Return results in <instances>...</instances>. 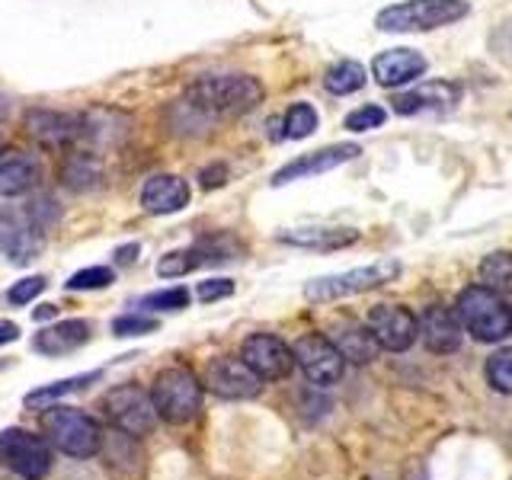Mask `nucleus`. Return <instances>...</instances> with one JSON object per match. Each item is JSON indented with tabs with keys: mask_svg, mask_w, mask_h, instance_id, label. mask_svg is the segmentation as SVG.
Wrapping results in <instances>:
<instances>
[{
	"mask_svg": "<svg viewBox=\"0 0 512 480\" xmlns=\"http://www.w3.org/2000/svg\"><path fill=\"white\" fill-rule=\"evenodd\" d=\"M151 400L160 420L183 426L189 420H196L202 410V384L189 368H167V372H160L154 378Z\"/></svg>",
	"mask_w": 512,
	"mask_h": 480,
	"instance_id": "5",
	"label": "nucleus"
},
{
	"mask_svg": "<svg viewBox=\"0 0 512 480\" xmlns=\"http://www.w3.org/2000/svg\"><path fill=\"white\" fill-rule=\"evenodd\" d=\"M368 330L375 333L381 349L388 352H404L416 343L420 336V320L407 311L404 304H378L368 311Z\"/></svg>",
	"mask_w": 512,
	"mask_h": 480,
	"instance_id": "12",
	"label": "nucleus"
},
{
	"mask_svg": "<svg viewBox=\"0 0 512 480\" xmlns=\"http://www.w3.org/2000/svg\"><path fill=\"white\" fill-rule=\"evenodd\" d=\"M154 327H157L154 317L125 314V317H116V324H112V333H116V336H141V333H151Z\"/></svg>",
	"mask_w": 512,
	"mask_h": 480,
	"instance_id": "36",
	"label": "nucleus"
},
{
	"mask_svg": "<svg viewBox=\"0 0 512 480\" xmlns=\"http://www.w3.org/2000/svg\"><path fill=\"white\" fill-rule=\"evenodd\" d=\"M103 413H106V420L112 426L122 429L125 436H132V439L151 436L157 420H160L151 394L135 388V384H122V388H112L103 397Z\"/></svg>",
	"mask_w": 512,
	"mask_h": 480,
	"instance_id": "7",
	"label": "nucleus"
},
{
	"mask_svg": "<svg viewBox=\"0 0 512 480\" xmlns=\"http://www.w3.org/2000/svg\"><path fill=\"white\" fill-rule=\"evenodd\" d=\"M132 260H138V244H128V247H119V250H116V263H119V266L132 263Z\"/></svg>",
	"mask_w": 512,
	"mask_h": 480,
	"instance_id": "40",
	"label": "nucleus"
},
{
	"mask_svg": "<svg viewBox=\"0 0 512 480\" xmlns=\"http://www.w3.org/2000/svg\"><path fill=\"white\" fill-rule=\"evenodd\" d=\"M0 148H4V135H0Z\"/></svg>",
	"mask_w": 512,
	"mask_h": 480,
	"instance_id": "43",
	"label": "nucleus"
},
{
	"mask_svg": "<svg viewBox=\"0 0 512 480\" xmlns=\"http://www.w3.org/2000/svg\"><path fill=\"white\" fill-rule=\"evenodd\" d=\"M45 292V276H32V279H20L10 292H7V301L16 304V308H23L32 298H39Z\"/></svg>",
	"mask_w": 512,
	"mask_h": 480,
	"instance_id": "35",
	"label": "nucleus"
},
{
	"mask_svg": "<svg viewBox=\"0 0 512 480\" xmlns=\"http://www.w3.org/2000/svg\"><path fill=\"white\" fill-rule=\"evenodd\" d=\"M461 90L448 80H429V84L416 87L410 93H400L394 100L397 116H416V112H432V109H452L458 103Z\"/></svg>",
	"mask_w": 512,
	"mask_h": 480,
	"instance_id": "21",
	"label": "nucleus"
},
{
	"mask_svg": "<svg viewBox=\"0 0 512 480\" xmlns=\"http://www.w3.org/2000/svg\"><path fill=\"white\" fill-rule=\"evenodd\" d=\"M16 336H20V327H16L13 320H0V346H4V343H13Z\"/></svg>",
	"mask_w": 512,
	"mask_h": 480,
	"instance_id": "39",
	"label": "nucleus"
},
{
	"mask_svg": "<svg viewBox=\"0 0 512 480\" xmlns=\"http://www.w3.org/2000/svg\"><path fill=\"white\" fill-rule=\"evenodd\" d=\"M42 164L39 157L26 151H7L0 154V196H26L39 186Z\"/></svg>",
	"mask_w": 512,
	"mask_h": 480,
	"instance_id": "18",
	"label": "nucleus"
},
{
	"mask_svg": "<svg viewBox=\"0 0 512 480\" xmlns=\"http://www.w3.org/2000/svg\"><path fill=\"white\" fill-rule=\"evenodd\" d=\"M186 100L208 119H234L263 103V84L250 74H205L186 87Z\"/></svg>",
	"mask_w": 512,
	"mask_h": 480,
	"instance_id": "1",
	"label": "nucleus"
},
{
	"mask_svg": "<svg viewBox=\"0 0 512 480\" xmlns=\"http://www.w3.org/2000/svg\"><path fill=\"white\" fill-rule=\"evenodd\" d=\"M141 205H144V212H151V215L183 212V208L189 205V183L183 180V176L157 173L141 186Z\"/></svg>",
	"mask_w": 512,
	"mask_h": 480,
	"instance_id": "17",
	"label": "nucleus"
},
{
	"mask_svg": "<svg viewBox=\"0 0 512 480\" xmlns=\"http://www.w3.org/2000/svg\"><path fill=\"white\" fill-rule=\"evenodd\" d=\"M77 128H80V116H71V112H55V109L26 112V132L42 151L52 154L68 151L71 144H77Z\"/></svg>",
	"mask_w": 512,
	"mask_h": 480,
	"instance_id": "14",
	"label": "nucleus"
},
{
	"mask_svg": "<svg viewBox=\"0 0 512 480\" xmlns=\"http://www.w3.org/2000/svg\"><path fill=\"white\" fill-rule=\"evenodd\" d=\"M42 432L58 452L71 458H93L103 445L100 423L74 407H48L42 416Z\"/></svg>",
	"mask_w": 512,
	"mask_h": 480,
	"instance_id": "4",
	"label": "nucleus"
},
{
	"mask_svg": "<svg viewBox=\"0 0 512 480\" xmlns=\"http://www.w3.org/2000/svg\"><path fill=\"white\" fill-rule=\"evenodd\" d=\"M205 384L212 388V394H218L224 400H250L260 394L263 378L256 375L244 359L224 356L205 368Z\"/></svg>",
	"mask_w": 512,
	"mask_h": 480,
	"instance_id": "13",
	"label": "nucleus"
},
{
	"mask_svg": "<svg viewBox=\"0 0 512 480\" xmlns=\"http://www.w3.org/2000/svg\"><path fill=\"white\" fill-rule=\"evenodd\" d=\"M205 260H208V256H205V250H202V247L173 250V253H167V256H160V263H157V276H160V279H180V276H186V272L199 269Z\"/></svg>",
	"mask_w": 512,
	"mask_h": 480,
	"instance_id": "29",
	"label": "nucleus"
},
{
	"mask_svg": "<svg viewBox=\"0 0 512 480\" xmlns=\"http://www.w3.org/2000/svg\"><path fill=\"white\" fill-rule=\"evenodd\" d=\"M90 340V324L87 320H61L55 327H45L36 333V352L42 356H64V352H74Z\"/></svg>",
	"mask_w": 512,
	"mask_h": 480,
	"instance_id": "23",
	"label": "nucleus"
},
{
	"mask_svg": "<svg viewBox=\"0 0 512 480\" xmlns=\"http://www.w3.org/2000/svg\"><path fill=\"white\" fill-rule=\"evenodd\" d=\"M420 340L426 343L429 352L436 356H448L461 346V320L452 308L445 304H432L420 317Z\"/></svg>",
	"mask_w": 512,
	"mask_h": 480,
	"instance_id": "16",
	"label": "nucleus"
},
{
	"mask_svg": "<svg viewBox=\"0 0 512 480\" xmlns=\"http://www.w3.org/2000/svg\"><path fill=\"white\" fill-rule=\"evenodd\" d=\"M282 244L304 247V250H343L349 244H356L359 231L352 228H298V231H285L279 234Z\"/></svg>",
	"mask_w": 512,
	"mask_h": 480,
	"instance_id": "24",
	"label": "nucleus"
},
{
	"mask_svg": "<svg viewBox=\"0 0 512 480\" xmlns=\"http://www.w3.org/2000/svg\"><path fill=\"white\" fill-rule=\"evenodd\" d=\"M352 157H359V144H330L324 151H311V154L292 160V164H285L276 176H272V186H285L295 180H308V176H320L327 170L349 164Z\"/></svg>",
	"mask_w": 512,
	"mask_h": 480,
	"instance_id": "15",
	"label": "nucleus"
},
{
	"mask_svg": "<svg viewBox=\"0 0 512 480\" xmlns=\"http://www.w3.org/2000/svg\"><path fill=\"white\" fill-rule=\"evenodd\" d=\"M0 458L26 480H42L52 471V448L45 445V439L32 436L26 429L0 432Z\"/></svg>",
	"mask_w": 512,
	"mask_h": 480,
	"instance_id": "9",
	"label": "nucleus"
},
{
	"mask_svg": "<svg viewBox=\"0 0 512 480\" xmlns=\"http://www.w3.org/2000/svg\"><path fill=\"white\" fill-rule=\"evenodd\" d=\"M324 87L336 96H346V93H356L365 87V68L359 61H340L324 74Z\"/></svg>",
	"mask_w": 512,
	"mask_h": 480,
	"instance_id": "28",
	"label": "nucleus"
},
{
	"mask_svg": "<svg viewBox=\"0 0 512 480\" xmlns=\"http://www.w3.org/2000/svg\"><path fill=\"white\" fill-rule=\"evenodd\" d=\"M7 112H10V96H7V93H0V119H4Z\"/></svg>",
	"mask_w": 512,
	"mask_h": 480,
	"instance_id": "42",
	"label": "nucleus"
},
{
	"mask_svg": "<svg viewBox=\"0 0 512 480\" xmlns=\"http://www.w3.org/2000/svg\"><path fill=\"white\" fill-rule=\"evenodd\" d=\"M112 282H116V272L109 266H87V269L74 272L68 279V288L71 292H93V288H109Z\"/></svg>",
	"mask_w": 512,
	"mask_h": 480,
	"instance_id": "32",
	"label": "nucleus"
},
{
	"mask_svg": "<svg viewBox=\"0 0 512 480\" xmlns=\"http://www.w3.org/2000/svg\"><path fill=\"white\" fill-rule=\"evenodd\" d=\"M189 304V292L183 285H176V288H164V292H154L141 301V308H148V311H183Z\"/></svg>",
	"mask_w": 512,
	"mask_h": 480,
	"instance_id": "33",
	"label": "nucleus"
},
{
	"mask_svg": "<svg viewBox=\"0 0 512 480\" xmlns=\"http://www.w3.org/2000/svg\"><path fill=\"white\" fill-rule=\"evenodd\" d=\"M333 346L343 352V359L352 362V365H368V362H375L378 356V340H375V333L362 327V324H343L340 330L333 333Z\"/></svg>",
	"mask_w": 512,
	"mask_h": 480,
	"instance_id": "25",
	"label": "nucleus"
},
{
	"mask_svg": "<svg viewBox=\"0 0 512 480\" xmlns=\"http://www.w3.org/2000/svg\"><path fill=\"white\" fill-rule=\"evenodd\" d=\"M45 247V228L29 208H0V253L10 263L26 266Z\"/></svg>",
	"mask_w": 512,
	"mask_h": 480,
	"instance_id": "8",
	"label": "nucleus"
},
{
	"mask_svg": "<svg viewBox=\"0 0 512 480\" xmlns=\"http://www.w3.org/2000/svg\"><path fill=\"white\" fill-rule=\"evenodd\" d=\"M295 352V365H301V372L308 375L314 384H336L346 372V359L343 352L327 340L324 333H308L292 346Z\"/></svg>",
	"mask_w": 512,
	"mask_h": 480,
	"instance_id": "10",
	"label": "nucleus"
},
{
	"mask_svg": "<svg viewBox=\"0 0 512 480\" xmlns=\"http://www.w3.org/2000/svg\"><path fill=\"white\" fill-rule=\"evenodd\" d=\"M384 125V109L381 106H362L356 112L346 116V128L349 132H372V128Z\"/></svg>",
	"mask_w": 512,
	"mask_h": 480,
	"instance_id": "34",
	"label": "nucleus"
},
{
	"mask_svg": "<svg viewBox=\"0 0 512 480\" xmlns=\"http://www.w3.org/2000/svg\"><path fill=\"white\" fill-rule=\"evenodd\" d=\"M240 359H244L263 381H282L292 375V368H295L292 346H285L279 336H272V333L247 336L244 349H240Z\"/></svg>",
	"mask_w": 512,
	"mask_h": 480,
	"instance_id": "11",
	"label": "nucleus"
},
{
	"mask_svg": "<svg viewBox=\"0 0 512 480\" xmlns=\"http://www.w3.org/2000/svg\"><path fill=\"white\" fill-rule=\"evenodd\" d=\"M372 71L381 87H404L420 74H426V58L413 52V48H391V52L375 58Z\"/></svg>",
	"mask_w": 512,
	"mask_h": 480,
	"instance_id": "20",
	"label": "nucleus"
},
{
	"mask_svg": "<svg viewBox=\"0 0 512 480\" xmlns=\"http://www.w3.org/2000/svg\"><path fill=\"white\" fill-rule=\"evenodd\" d=\"M282 128H285V138H308L317 132V112L311 103H295L292 109L285 112L282 119Z\"/></svg>",
	"mask_w": 512,
	"mask_h": 480,
	"instance_id": "30",
	"label": "nucleus"
},
{
	"mask_svg": "<svg viewBox=\"0 0 512 480\" xmlns=\"http://www.w3.org/2000/svg\"><path fill=\"white\" fill-rule=\"evenodd\" d=\"M487 384L500 394H512V349H500L487 359Z\"/></svg>",
	"mask_w": 512,
	"mask_h": 480,
	"instance_id": "31",
	"label": "nucleus"
},
{
	"mask_svg": "<svg viewBox=\"0 0 512 480\" xmlns=\"http://www.w3.org/2000/svg\"><path fill=\"white\" fill-rule=\"evenodd\" d=\"M480 285H487L500 295H512V253H490L480 263Z\"/></svg>",
	"mask_w": 512,
	"mask_h": 480,
	"instance_id": "27",
	"label": "nucleus"
},
{
	"mask_svg": "<svg viewBox=\"0 0 512 480\" xmlns=\"http://www.w3.org/2000/svg\"><path fill=\"white\" fill-rule=\"evenodd\" d=\"M468 10V0H404V4L384 7L375 26L384 32H429L458 23Z\"/></svg>",
	"mask_w": 512,
	"mask_h": 480,
	"instance_id": "3",
	"label": "nucleus"
},
{
	"mask_svg": "<svg viewBox=\"0 0 512 480\" xmlns=\"http://www.w3.org/2000/svg\"><path fill=\"white\" fill-rule=\"evenodd\" d=\"M125 132H128V119L122 116V112L90 109V112L80 116L77 144H90V151L93 148H106V144H116Z\"/></svg>",
	"mask_w": 512,
	"mask_h": 480,
	"instance_id": "22",
	"label": "nucleus"
},
{
	"mask_svg": "<svg viewBox=\"0 0 512 480\" xmlns=\"http://www.w3.org/2000/svg\"><path fill=\"white\" fill-rule=\"evenodd\" d=\"M199 180H202V186H205V189H218V186H224V180H228V167H224V164L205 167Z\"/></svg>",
	"mask_w": 512,
	"mask_h": 480,
	"instance_id": "38",
	"label": "nucleus"
},
{
	"mask_svg": "<svg viewBox=\"0 0 512 480\" xmlns=\"http://www.w3.org/2000/svg\"><path fill=\"white\" fill-rule=\"evenodd\" d=\"M100 378H103V372H87V375H74V378L52 381V384H45V388L29 391V394H26V407L48 410V407H55V400L68 397V394H74V391H84V388H90V384H93V381H100Z\"/></svg>",
	"mask_w": 512,
	"mask_h": 480,
	"instance_id": "26",
	"label": "nucleus"
},
{
	"mask_svg": "<svg viewBox=\"0 0 512 480\" xmlns=\"http://www.w3.org/2000/svg\"><path fill=\"white\" fill-rule=\"evenodd\" d=\"M58 176L71 192H93V189L103 186V176H106L103 157L96 151H90V148L87 151L74 148L71 154H64Z\"/></svg>",
	"mask_w": 512,
	"mask_h": 480,
	"instance_id": "19",
	"label": "nucleus"
},
{
	"mask_svg": "<svg viewBox=\"0 0 512 480\" xmlns=\"http://www.w3.org/2000/svg\"><path fill=\"white\" fill-rule=\"evenodd\" d=\"M234 295V282L231 279H205L199 282V301H221V298H228Z\"/></svg>",
	"mask_w": 512,
	"mask_h": 480,
	"instance_id": "37",
	"label": "nucleus"
},
{
	"mask_svg": "<svg viewBox=\"0 0 512 480\" xmlns=\"http://www.w3.org/2000/svg\"><path fill=\"white\" fill-rule=\"evenodd\" d=\"M455 314L480 343H500L512 333V304L487 285H471L458 295Z\"/></svg>",
	"mask_w": 512,
	"mask_h": 480,
	"instance_id": "2",
	"label": "nucleus"
},
{
	"mask_svg": "<svg viewBox=\"0 0 512 480\" xmlns=\"http://www.w3.org/2000/svg\"><path fill=\"white\" fill-rule=\"evenodd\" d=\"M55 314H58L55 304H42V308L32 311V317H36V320H48V317H55Z\"/></svg>",
	"mask_w": 512,
	"mask_h": 480,
	"instance_id": "41",
	"label": "nucleus"
},
{
	"mask_svg": "<svg viewBox=\"0 0 512 480\" xmlns=\"http://www.w3.org/2000/svg\"><path fill=\"white\" fill-rule=\"evenodd\" d=\"M400 276V263L397 260H378L349 272H336V276H320L304 285V298L308 301H336V298H349V295H362L372 292L378 285H388Z\"/></svg>",
	"mask_w": 512,
	"mask_h": 480,
	"instance_id": "6",
	"label": "nucleus"
}]
</instances>
